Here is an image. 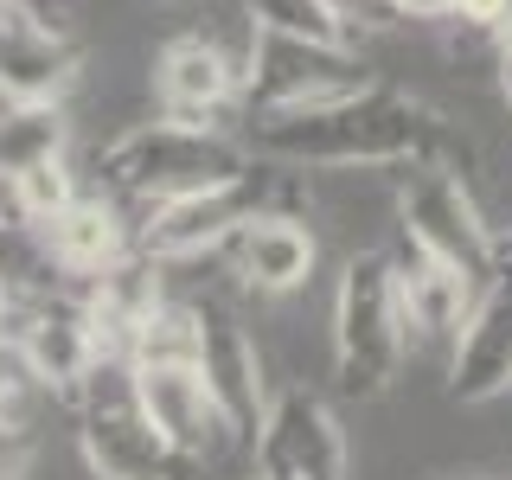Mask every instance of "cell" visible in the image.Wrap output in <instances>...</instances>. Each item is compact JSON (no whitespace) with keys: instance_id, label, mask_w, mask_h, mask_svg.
I'll use <instances>...</instances> for the list:
<instances>
[{"instance_id":"1","label":"cell","mask_w":512,"mask_h":480,"mask_svg":"<svg viewBox=\"0 0 512 480\" xmlns=\"http://www.w3.org/2000/svg\"><path fill=\"white\" fill-rule=\"evenodd\" d=\"M250 141L269 160H295V167H404V160H436L461 173L455 160V128H448L423 96H404L391 84H365L359 96L314 109H256Z\"/></svg>"},{"instance_id":"2","label":"cell","mask_w":512,"mask_h":480,"mask_svg":"<svg viewBox=\"0 0 512 480\" xmlns=\"http://www.w3.org/2000/svg\"><path fill=\"white\" fill-rule=\"evenodd\" d=\"M244 148L224 128H192V122H135L96 154V180L109 199H135V205H160L180 199L192 186H218V180H244Z\"/></svg>"},{"instance_id":"3","label":"cell","mask_w":512,"mask_h":480,"mask_svg":"<svg viewBox=\"0 0 512 480\" xmlns=\"http://www.w3.org/2000/svg\"><path fill=\"white\" fill-rule=\"evenodd\" d=\"M404 308H397V269L391 250H359L340 269L333 288V372L352 397L391 391L397 365H404Z\"/></svg>"},{"instance_id":"4","label":"cell","mask_w":512,"mask_h":480,"mask_svg":"<svg viewBox=\"0 0 512 480\" xmlns=\"http://www.w3.org/2000/svg\"><path fill=\"white\" fill-rule=\"evenodd\" d=\"M397 237H410L416 250L448 263L474 295L493 282V269L506 256L487 212H480V199H474V180L436 167V160H410V173L397 180Z\"/></svg>"},{"instance_id":"5","label":"cell","mask_w":512,"mask_h":480,"mask_svg":"<svg viewBox=\"0 0 512 480\" xmlns=\"http://www.w3.org/2000/svg\"><path fill=\"white\" fill-rule=\"evenodd\" d=\"M77 448L90 480H199L205 461L180 455L154 436V423L135 404L128 365H96V378L77 397Z\"/></svg>"},{"instance_id":"6","label":"cell","mask_w":512,"mask_h":480,"mask_svg":"<svg viewBox=\"0 0 512 480\" xmlns=\"http://www.w3.org/2000/svg\"><path fill=\"white\" fill-rule=\"evenodd\" d=\"M365 77L359 52H333V45H301V39H276V32L250 26V52H244V77H237V96L256 109H314V103H340V96H359Z\"/></svg>"},{"instance_id":"7","label":"cell","mask_w":512,"mask_h":480,"mask_svg":"<svg viewBox=\"0 0 512 480\" xmlns=\"http://www.w3.org/2000/svg\"><path fill=\"white\" fill-rule=\"evenodd\" d=\"M250 448H256V474L263 480H346L352 468V442L340 416L308 384H288V391L269 397Z\"/></svg>"},{"instance_id":"8","label":"cell","mask_w":512,"mask_h":480,"mask_svg":"<svg viewBox=\"0 0 512 480\" xmlns=\"http://www.w3.org/2000/svg\"><path fill=\"white\" fill-rule=\"evenodd\" d=\"M256 218V173L244 180H218V186H192L180 199H160V205H141V224H135V250L148 263H192L205 250H224L237 231Z\"/></svg>"},{"instance_id":"9","label":"cell","mask_w":512,"mask_h":480,"mask_svg":"<svg viewBox=\"0 0 512 480\" xmlns=\"http://www.w3.org/2000/svg\"><path fill=\"white\" fill-rule=\"evenodd\" d=\"M199 378H205V397H212L218 423L231 429V436H256V423H263L269 410V378H263V352H256L244 314L231 308V301H199Z\"/></svg>"},{"instance_id":"10","label":"cell","mask_w":512,"mask_h":480,"mask_svg":"<svg viewBox=\"0 0 512 480\" xmlns=\"http://www.w3.org/2000/svg\"><path fill=\"white\" fill-rule=\"evenodd\" d=\"M512 391V256H500L493 282L474 295L461 340L448 346V397L455 404H493Z\"/></svg>"},{"instance_id":"11","label":"cell","mask_w":512,"mask_h":480,"mask_svg":"<svg viewBox=\"0 0 512 480\" xmlns=\"http://www.w3.org/2000/svg\"><path fill=\"white\" fill-rule=\"evenodd\" d=\"M77 39L26 7V0H0V103H64L77 84Z\"/></svg>"},{"instance_id":"12","label":"cell","mask_w":512,"mask_h":480,"mask_svg":"<svg viewBox=\"0 0 512 480\" xmlns=\"http://www.w3.org/2000/svg\"><path fill=\"white\" fill-rule=\"evenodd\" d=\"M13 346H20L32 384H45V391L58 397V404L77 410V397H84V384L96 378V340H90V314H84V288L77 295H52V301H32L20 314V333H13Z\"/></svg>"},{"instance_id":"13","label":"cell","mask_w":512,"mask_h":480,"mask_svg":"<svg viewBox=\"0 0 512 480\" xmlns=\"http://www.w3.org/2000/svg\"><path fill=\"white\" fill-rule=\"evenodd\" d=\"M237 58L224 52L218 39L205 32H186V39H167L154 58V96H160V116L192 122V128H218L224 109L237 103Z\"/></svg>"},{"instance_id":"14","label":"cell","mask_w":512,"mask_h":480,"mask_svg":"<svg viewBox=\"0 0 512 480\" xmlns=\"http://www.w3.org/2000/svg\"><path fill=\"white\" fill-rule=\"evenodd\" d=\"M128 384H135V404L167 448H180L192 461L212 455L224 423H218L212 397H205L199 365H128Z\"/></svg>"},{"instance_id":"15","label":"cell","mask_w":512,"mask_h":480,"mask_svg":"<svg viewBox=\"0 0 512 480\" xmlns=\"http://www.w3.org/2000/svg\"><path fill=\"white\" fill-rule=\"evenodd\" d=\"M391 269H397V308H404V333L416 346H455L461 320L474 308V288L455 276L448 263H436L429 250H416L410 237L391 244Z\"/></svg>"},{"instance_id":"16","label":"cell","mask_w":512,"mask_h":480,"mask_svg":"<svg viewBox=\"0 0 512 480\" xmlns=\"http://www.w3.org/2000/svg\"><path fill=\"white\" fill-rule=\"evenodd\" d=\"M224 250H231V269L244 276V288H256V295H295V288L314 282V263H320L314 231L288 212H256Z\"/></svg>"},{"instance_id":"17","label":"cell","mask_w":512,"mask_h":480,"mask_svg":"<svg viewBox=\"0 0 512 480\" xmlns=\"http://www.w3.org/2000/svg\"><path fill=\"white\" fill-rule=\"evenodd\" d=\"M45 244H52L58 269L71 276V288H90L96 276H109L135 250V224L122 218V205L109 192H96V199H77L64 218L45 224Z\"/></svg>"},{"instance_id":"18","label":"cell","mask_w":512,"mask_h":480,"mask_svg":"<svg viewBox=\"0 0 512 480\" xmlns=\"http://www.w3.org/2000/svg\"><path fill=\"white\" fill-rule=\"evenodd\" d=\"M0 288H7L13 308H32V301H52V295H77L71 276L58 269L45 231H32L26 218H0Z\"/></svg>"},{"instance_id":"19","label":"cell","mask_w":512,"mask_h":480,"mask_svg":"<svg viewBox=\"0 0 512 480\" xmlns=\"http://www.w3.org/2000/svg\"><path fill=\"white\" fill-rule=\"evenodd\" d=\"M71 116L64 103H7L0 109V180H20L39 160H64Z\"/></svg>"},{"instance_id":"20","label":"cell","mask_w":512,"mask_h":480,"mask_svg":"<svg viewBox=\"0 0 512 480\" xmlns=\"http://www.w3.org/2000/svg\"><path fill=\"white\" fill-rule=\"evenodd\" d=\"M244 20L256 32H276V39H301V45H333L352 52V26L327 0H244Z\"/></svg>"},{"instance_id":"21","label":"cell","mask_w":512,"mask_h":480,"mask_svg":"<svg viewBox=\"0 0 512 480\" xmlns=\"http://www.w3.org/2000/svg\"><path fill=\"white\" fill-rule=\"evenodd\" d=\"M128 365H199V314H192L186 301H160L135 327Z\"/></svg>"},{"instance_id":"22","label":"cell","mask_w":512,"mask_h":480,"mask_svg":"<svg viewBox=\"0 0 512 480\" xmlns=\"http://www.w3.org/2000/svg\"><path fill=\"white\" fill-rule=\"evenodd\" d=\"M7 192H13V218H26L32 231H45L52 218H64L77 199H84L71 160H39V167L20 173V180H7Z\"/></svg>"},{"instance_id":"23","label":"cell","mask_w":512,"mask_h":480,"mask_svg":"<svg viewBox=\"0 0 512 480\" xmlns=\"http://www.w3.org/2000/svg\"><path fill=\"white\" fill-rule=\"evenodd\" d=\"M26 384H32V372H26L20 346H13V340H0V423H13V416H20Z\"/></svg>"},{"instance_id":"24","label":"cell","mask_w":512,"mask_h":480,"mask_svg":"<svg viewBox=\"0 0 512 480\" xmlns=\"http://www.w3.org/2000/svg\"><path fill=\"white\" fill-rule=\"evenodd\" d=\"M327 7L340 13L346 26H372V32L397 26V7H391V0H327Z\"/></svg>"},{"instance_id":"25","label":"cell","mask_w":512,"mask_h":480,"mask_svg":"<svg viewBox=\"0 0 512 480\" xmlns=\"http://www.w3.org/2000/svg\"><path fill=\"white\" fill-rule=\"evenodd\" d=\"M26 468H32V436L0 423V480H26Z\"/></svg>"},{"instance_id":"26","label":"cell","mask_w":512,"mask_h":480,"mask_svg":"<svg viewBox=\"0 0 512 480\" xmlns=\"http://www.w3.org/2000/svg\"><path fill=\"white\" fill-rule=\"evenodd\" d=\"M512 13V0H455V20L474 26V32H493Z\"/></svg>"},{"instance_id":"27","label":"cell","mask_w":512,"mask_h":480,"mask_svg":"<svg viewBox=\"0 0 512 480\" xmlns=\"http://www.w3.org/2000/svg\"><path fill=\"white\" fill-rule=\"evenodd\" d=\"M397 20H455V0H391Z\"/></svg>"},{"instance_id":"28","label":"cell","mask_w":512,"mask_h":480,"mask_svg":"<svg viewBox=\"0 0 512 480\" xmlns=\"http://www.w3.org/2000/svg\"><path fill=\"white\" fill-rule=\"evenodd\" d=\"M493 39H500V64H512V13H506L500 26H493Z\"/></svg>"},{"instance_id":"29","label":"cell","mask_w":512,"mask_h":480,"mask_svg":"<svg viewBox=\"0 0 512 480\" xmlns=\"http://www.w3.org/2000/svg\"><path fill=\"white\" fill-rule=\"evenodd\" d=\"M0 340H13V301H7V288H0Z\"/></svg>"},{"instance_id":"30","label":"cell","mask_w":512,"mask_h":480,"mask_svg":"<svg viewBox=\"0 0 512 480\" xmlns=\"http://www.w3.org/2000/svg\"><path fill=\"white\" fill-rule=\"evenodd\" d=\"M500 96H506V109H512V64H500Z\"/></svg>"},{"instance_id":"31","label":"cell","mask_w":512,"mask_h":480,"mask_svg":"<svg viewBox=\"0 0 512 480\" xmlns=\"http://www.w3.org/2000/svg\"><path fill=\"white\" fill-rule=\"evenodd\" d=\"M250 480H263V474H250Z\"/></svg>"}]
</instances>
